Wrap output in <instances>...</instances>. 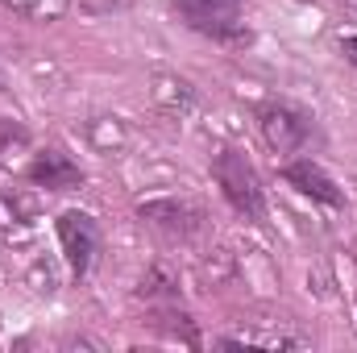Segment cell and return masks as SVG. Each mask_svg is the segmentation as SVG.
<instances>
[{
	"label": "cell",
	"instance_id": "6da1fadb",
	"mask_svg": "<svg viewBox=\"0 0 357 353\" xmlns=\"http://www.w3.org/2000/svg\"><path fill=\"white\" fill-rule=\"evenodd\" d=\"M212 179H216V187L225 191V200H229L241 216H250V220H262V216H266L262 179H258L254 163H250L241 150L225 146V150L212 158Z\"/></svg>",
	"mask_w": 357,
	"mask_h": 353
},
{
	"label": "cell",
	"instance_id": "7a4b0ae2",
	"mask_svg": "<svg viewBox=\"0 0 357 353\" xmlns=\"http://www.w3.org/2000/svg\"><path fill=\"white\" fill-rule=\"evenodd\" d=\"M258 125H262V137L270 142V150H278V154H295L316 137V121L287 100H266L258 108Z\"/></svg>",
	"mask_w": 357,
	"mask_h": 353
},
{
	"label": "cell",
	"instance_id": "3957f363",
	"mask_svg": "<svg viewBox=\"0 0 357 353\" xmlns=\"http://www.w3.org/2000/svg\"><path fill=\"white\" fill-rule=\"evenodd\" d=\"M183 21L208 38L237 42L241 38V0H175Z\"/></svg>",
	"mask_w": 357,
	"mask_h": 353
},
{
	"label": "cell",
	"instance_id": "277c9868",
	"mask_svg": "<svg viewBox=\"0 0 357 353\" xmlns=\"http://www.w3.org/2000/svg\"><path fill=\"white\" fill-rule=\"evenodd\" d=\"M59 241H63V254L71 262V274L84 278L91 266H96V254H100V229L88 212H63L59 216Z\"/></svg>",
	"mask_w": 357,
	"mask_h": 353
},
{
	"label": "cell",
	"instance_id": "5b68a950",
	"mask_svg": "<svg viewBox=\"0 0 357 353\" xmlns=\"http://www.w3.org/2000/svg\"><path fill=\"white\" fill-rule=\"evenodd\" d=\"M282 179H287L299 195H307V200H316V204H328V208H341V187L333 183V175H328L320 163L299 158V163L282 167Z\"/></svg>",
	"mask_w": 357,
	"mask_h": 353
},
{
	"label": "cell",
	"instance_id": "8992f818",
	"mask_svg": "<svg viewBox=\"0 0 357 353\" xmlns=\"http://www.w3.org/2000/svg\"><path fill=\"white\" fill-rule=\"evenodd\" d=\"M137 216H142L150 229H162V233H171V237H187V233L199 229V208H191V204H183V200H150V204L137 208Z\"/></svg>",
	"mask_w": 357,
	"mask_h": 353
},
{
	"label": "cell",
	"instance_id": "52a82bcc",
	"mask_svg": "<svg viewBox=\"0 0 357 353\" xmlns=\"http://www.w3.org/2000/svg\"><path fill=\"white\" fill-rule=\"evenodd\" d=\"M29 179H33L38 187H46V191H71V187H79V183H84V171H79L63 150H46V154H38V158H33Z\"/></svg>",
	"mask_w": 357,
	"mask_h": 353
},
{
	"label": "cell",
	"instance_id": "ba28073f",
	"mask_svg": "<svg viewBox=\"0 0 357 353\" xmlns=\"http://www.w3.org/2000/svg\"><path fill=\"white\" fill-rule=\"evenodd\" d=\"M0 4H4L8 13L25 17V21H59L71 0H0Z\"/></svg>",
	"mask_w": 357,
	"mask_h": 353
},
{
	"label": "cell",
	"instance_id": "9c48e42d",
	"mask_svg": "<svg viewBox=\"0 0 357 353\" xmlns=\"http://www.w3.org/2000/svg\"><path fill=\"white\" fill-rule=\"evenodd\" d=\"M13 142H25V129H21V125H13V121H0V154H4Z\"/></svg>",
	"mask_w": 357,
	"mask_h": 353
},
{
	"label": "cell",
	"instance_id": "30bf717a",
	"mask_svg": "<svg viewBox=\"0 0 357 353\" xmlns=\"http://www.w3.org/2000/svg\"><path fill=\"white\" fill-rule=\"evenodd\" d=\"M341 54H345V59L357 67V38H345V42H341Z\"/></svg>",
	"mask_w": 357,
	"mask_h": 353
},
{
	"label": "cell",
	"instance_id": "8fae6325",
	"mask_svg": "<svg viewBox=\"0 0 357 353\" xmlns=\"http://www.w3.org/2000/svg\"><path fill=\"white\" fill-rule=\"evenodd\" d=\"M354 8H357V0H354Z\"/></svg>",
	"mask_w": 357,
	"mask_h": 353
}]
</instances>
